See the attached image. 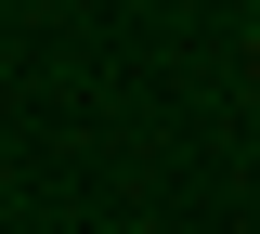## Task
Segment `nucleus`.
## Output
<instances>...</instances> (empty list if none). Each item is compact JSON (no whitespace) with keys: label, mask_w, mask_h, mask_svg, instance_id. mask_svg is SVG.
I'll use <instances>...</instances> for the list:
<instances>
[{"label":"nucleus","mask_w":260,"mask_h":234,"mask_svg":"<svg viewBox=\"0 0 260 234\" xmlns=\"http://www.w3.org/2000/svg\"><path fill=\"white\" fill-rule=\"evenodd\" d=\"M247 52H260V13H247Z\"/></svg>","instance_id":"nucleus-1"}]
</instances>
